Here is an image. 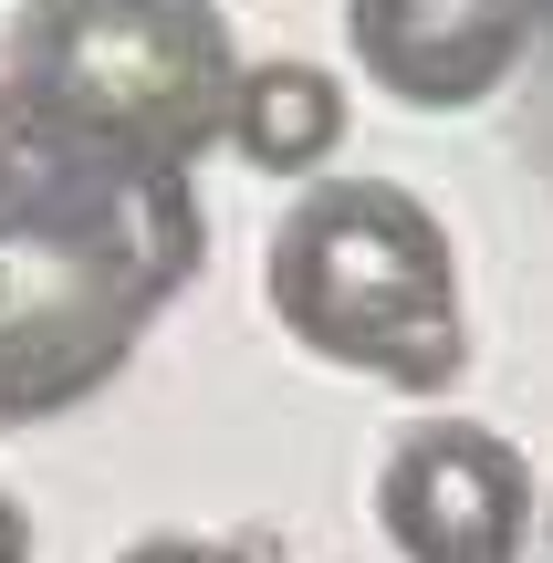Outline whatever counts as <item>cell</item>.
<instances>
[{
	"label": "cell",
	"instance_id": "6da1fadb",
	"mask_svg": "<svg viewBox=\"0 0 553 563\" xmlns=\"http://www.w3.org/2000/svg\"><path fill=\"white\" fill-rule=\"evenodd\" d=\"M199 272L178 167H84L21 146L0 178V428L84 407Z\"/></svg>",
	"mask_w": 553,
	"mask_h": 563
},
{
	"label": "cell",
	"instance_id": "7a4b0ae2",
	"mask_svg": "<svg viewBox=\"0 0 553 563\" xmlns=\"http://www.w3.org/2000/svg\"><path fill=\"white\" fill-rule=\"evenodd\" d=\"M21 146L84 167H199L230 146L241 53L209 0H21L0 42Z\"/></svg>",
	"mask_w": 553,
	"mask_h": 563
},
{
	"label": "cell",
	"instance_id": "3957f363",
	"mask_svg": "<svg viewBox=\"0 0 553 563\" xmlns=\"http://www.w3.org/2000/svg\"><path fill=\"white\" fill-rule=\"evenodd\" d=\"M272 313L324 365L387 386H450L471 334H460V262L450 230L387 178H324L272 230Z\"/></svg>",
	"mask_w": 553,
	"mask_h": 563
},
{
	"label": "cell",
	"instance_id": "277c9868",
	"mask_svg": "<svg viewBox=\"0 0 553 563\" xmlns=\"http://www.w3.org/2000/svg\"><path fill=\"white\" fill-rule=\"evenodd\" d=\"M376 522L408 563H522L533 532V470L512 439L471 418H429L397 439L387 481H376Z\"/></svg>",
	"mask_w": 553,
	"mask_h": 563
},
{
	"label": "cell",
	"instance_id": "5b68a950",
	"mask_svg": "<svg viewBox=\"0 0 553 563\" xmlns=\"http://www.w3.org/2000/svg\"><path fill=\"white\" fill-rule=\"evenodd\" d=\"M533 21H543L533 0H345L355 63L397 104H429V115L501 95L512 63L533 53Z\"/></svg>",
	"mask_w": 553,
	"mask_h": 563
},
{
	"label": "cell",
	"instance_id": "8992f818",
	"mask_svg": "<svg viewBox=\"0 0 553 563\" xmlns=\"http://www.w3.org/2000/svg\"><path fill=\"white\" fill-rule=\"evenodd\" d=\"M230 146H241L262 178H313V167L345 146V84L324 63H241V95H230Z\"/></svg>",
	"mask_w": 553,
	"mask_h": 563
},
{
	"label": "cell",
	"instance_id": "52a82bcc",
	"mask_svg": "<svg viewBox=\"0 0 553 563\" xmlns=\"http://www.w3.org/2000/svg\"><path fill=\"white\" fill-rule=\"evenodd\" d=\"M0 563H32V511L0 490Z\"/></svg>",
	"mask_w": 553,
	"mask_h": 563
},
{
	"label": "cell",
	"instance_id": "ba28073f",
	"mask_svg": "<svg viewBox=\"0 0 553 563\" xmlns=\"http://www.w3.org/2000/svg\"><path fill=\"white\" fill-rule=\"evenodd\" d=\"M125 563H230V553H209V543H136Z\"/></svg>",
	"mask_w": 553,
	"mask_h": 563
},
{
	"label": "cell",
	"instance_id": "9c48e42d",
	"mask_svg": "<svg viewBox=\"0 0 553 563\" xmlns=\"http://www.w3.org/2000/svg\"><path fill=\"white\" fill-rule=\"evenodd\" d=\"M21 167V115H11V95H0V178Z\"/></svg>",
	"mask_w": 553,
	"mask_h": 563
},
{
	"label": "cell",
	"instance_id": "30bf717a",
	"mask_svg": "<svg viewBox=\"0 0 553 563\" xmlns=\"http://www.w3.org/2000/svg\"><path fill=\"white\" fill-rule=\"evenodd\" d=\"M522 563H533V553H522Z\"/></svg>",
	"mask_w": 553,
	"mask_h": 563
},
{
	"label": "cell",
	"instance_id": "8fae6325",
	"mask_svg": "<svg viewBox=\"0 0 553 563\" xmlns=\"http://www.w3.org/2000/svg\"><path fill=\"white\" fill-rule=\"evenodd\" d=\"M533 11H543V0H533Z\"/></svg>",
	"mask_w": 553,
	"mask_h": 563
}]
</instances>
